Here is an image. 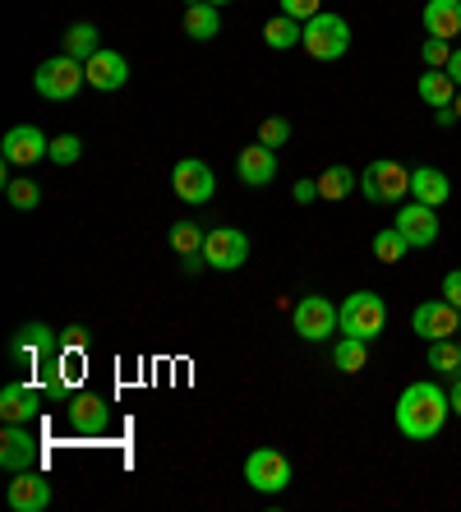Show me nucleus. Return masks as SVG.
I'll use <instances>...</instances> for the list:
<instances>
[{
    "label": "nucleus",
    "mask_w": 461,
    "mask_h": 512,
    "mask_svg": "<svg viewBox=\"0 0 461 512\" xmlns=\"http://www.w3.org/2000/svg\"><path fill=\"white\" fill-rule=\"evenodd\" d=\"M448 416H452V402L434 379L411 383V388L397 397V429H402L411 443H425V439H434V434H443Z\"/></svg>",
    "instance_id": "obj_1"
},
{
    "label": "nucleus",
    "mask_w": 461,
    "mask_h": 512,
    "mask_svg": "<svg viewBox=\"0 0 461 512\" xmlns=\"http://www.w3.org/2000/svg\"><path fill=\"white\" fill-rule=\"evenodd\" d=\"M83 84H88V70H83L74 56H65V51L51 56V60H42L37 74H33V88L47 97V102H70Z\"/></svg>",
    "instance_id": "obj_2"
},
{
    "label": "nucleus",
    "mask_w": 461,
    "mask_h": 512,
    "mask_svg": "<svg viewBox=\"0 0 461 512\" xmlns=\"http://www.w3.org/2000/svg\"><path fill=\"white\" fill-rule=\"evenodd\" d=\"M360 194L369 203H397L411 194V171L397 162V157H379V162H369L360 171Z\"/></svg>",
    "instance_id": "obj_3"
},
{
    "label": "nucleus",
    "mask_w": 461,
    "mask_h": 512,
    "mask_svg": "<svg viewBox=\"0 0 461 512\" xmlns=\"http://www.w3.org/2000/svg\"><path fill=\"white\" fill-rule=\"evenodd\" d=\"M337 314H342V333L360 337V342H374V337L383 333V323H388V305H383V296H374V291L346 296Z\"/></svg>",
    "instance_id": "obj_4"
},
{
    "label": "nucleus",
    "mask_w": 461,
    "mask_h": 512,
    "mask_svg": "<svg viewBox=\"0 0 461 512\" xmlns=\"http://www.w3.org/2000/svg\"><path fill=\"white\" fill-rule=\"evenodd\" d=\"M300 47H305L314 60H342L346 47H351V24L332 10L314 14L305 24V42H300Z\"/></svg>",
    "instance_id": "obj_5"
},
{
    "label": "nucleus",
    "mask_w": 461,
    "mask_h": 512,
    "mask_svg": "<svg viewBox=\"0 0 461 512\" xmlns=\"http://www.w3.org/2000/svg\"><path fill=\"white\" fill-rule=\"evenodd\" d=\"M245 480H249V489H259V494H282V489L291 485V462H286V453H277V448H254V453L245 457Z\"/></svg>",
    "instance_id": "obj_6"
},
{
    "label": "nucleus",
    "mask_w": 461,
    "mask_h": 512,
    "mask_svg": "<svg viewBox=\"0 0 461 512\" xmlns=\"http://www.w3.org/2000/svg\"><path fill=\"white\" fill-rule=\"evenodd\" d=\"M249 259V236L236 227H213L203 236V263L217 273H236L240 263Z\"/></svg>",
    "instance_id": "obj_7"
},
{
    "label": "nucleus",
    "mask_w": 461,
    "mask_h": 512,
    "mask_svg": "<svg viewBox=\"0 0 461 512\" xmlns=\"http://www.w3.org/2000/svg\"><path fill=\"white\" fill-rule=\"evenodd\" d=\"M291 323H296V333L305 342H323V337L342 333V314H337V305L328 296H305L296 305V314H291Z\"/></svg>",
    "instance_id": "obj_8"
},
{
    "label": "nucleus",
    "mask_w": 461,
    "mask_h": 512,
    "mask_svg": "<svg viewBox=\"0 0 461 512\" xmlns=\"http://www.w3.org/2000/svg\"><path fill=\"white\" fill-rule=\"evenodd\" d=\"M411 333L425 337V342H443V337H457L461 333V310L452 300H425V305H415L411 314Z\"/></svg>",
    "instance_id": "obj_9"
},
{
    "label": "nucleus",
    "mask_w": 461,
    "mask_h": 512,
    "mask_svg": "<svg viewBox=\"0 0 461 512\" xmlns=\"http://www.w3.org/2000/svg\"><path fill=\"white\" fill-rule=\"evenodd\" d=\"M171 190H176L180 203L199 208V203L213 199L217 176H213V167H208V162H199V157H180L176 171H171Z\"/></svg>",
    "instance_id": "obj_10"
},
{
    "label": "nucleus",
    "mask_w": 461,
    "mask_h": 512,
    "mask_svg": "<svg viewBox=\"0 0 461 512\" xmlns=\"http://www.w3.org/2000/svg\"><path fill=\"white\" fill-rule=\"evenodd\" d=\"M56 346H60V337L51 333L47 323H24L10 342V356L19 360V365H28V370H42V365H51Z\"/></svg>",
    "instance_id": "obj_11"
},
{
    "label": "nucleus",
    "mask_w": 461,
    "mask_h": 512,
    "mask_svg": "<svg viewBox=\"0 0 461 512\" xmlns=\"http://www.w3.org/2000/svg\"><path fill=\"white\" fill-rule=\"evenodd\" d=\"M0 157L5 167H33L42 157H51V139L37 125H14L5 139H0Z\"/></svg>",
    "instance_id": "obj_12"
},
{
    "label": "nucleus",
    "mask_w": 461,
    "mask_h": 512,
    "mask_svg": "<svg viewBox=\"0 0 461 512\" xmlns=\"http://www.w3.org/2000/svg\"><path fill=\"white\" fill-rule=\"evenodd\" d=\"M397 231L406 236L411 250L434 245L438 240V208H429V203H406V208H397Z\"/></svg>",
    "instance_id": "obj_13"
},
{
    "label": "nucleus",
    "mask_w": 461,
    "mask_h": 512,
    "mask_svg": "<svg viewBox=\"0 0 461 512\" xmlns=\"http://www.w3.org/2000/svg\"><path fill=\"white\" fill-rule=\"evenodd\" d=\"M47 503H51V485H47V476H42L37 466L14 471V480H10V508L14 512H42Z\"/></svg>",
    "instance_id": "obj_14"
},
{
    "label": "nucleus",
    "mask_w": 461,
    "mask_h": 512,
    "mask_svg": "<svg viewBox=\"0 0 461 512\" xmlns=\"http://www.w3.org/2000/svg\"><path fill=\"white\" fill-rule=\"evenodd\" d=\"M0 466H5L10 476L37 466V439L28 425H5V434H0Z\"/></svg>",
    "instance_id": "obj_15"
},
{
    "label": "nucleus",
    "mask_w": 461,
    "mask_h": 512,
    "mask_svg": "<svg viewBox=\"0 0 461 512\" xmlns=\"http://www.w3.org/2000/svg\"><path fill=\"white\" fill-rule=\"evenodd\" d=\"M42 411V393L33 383H5L0 388V416L5 425H33V416Z\"/></svg>",
    "instance_id": "obj_16"
},
{
    "label": "nucleus",
    "mask_w": 461,
    "mask_h": 512,
    "mask_svg": "<svg viewBox=\"0 0 461 512\" xmlns=\"http://www.w3.org/2000/svg\"><path fill=\"white\" fill-rule=\"evenodd\" d=\"M236 176H240V185H249V190H263V185H272V180H277V153H272L268 143H254V148H245V153L236 157Z\"/></svg>",
    "instance_id": "obj_17"
},
{
    "label": "nucleus",
    "mask_w": 461,
    "mask_h": 512,
    "mask_svg": "<svg viewBox=\"0 0 461 512\" xmlns=\"http://www.w3.org/2000/svg\"><path fill=\"white\" fill-rule=\"evenodd\" d=\"M88 88H97V93H116V88H125V79H130V65H125V56L120 51H97L88 65Z\"/></svg>",
    "instance_id": "obj_18"
},
{
    "label": "nucleus",
    "mask_w": 461,
    "mask_h": 512,
    "mask_svg": "<svg viewBox=\"0 0 461 512\" xmlns=\"http://www.w3.org/2000/svg\"><path fill=\"white\" fill-rule=\"evenodd\" d=\"M111 425V406L97 393H79L70 402V429L74 434H102Z\"/></svg>",
    "instance_id": "obj_19"
},
{
    "label": "nucleus",
    "mask_w": 461,
    "mask_h": 512,
    "mask_svg": "<svg viewBox=\"0 0 461 512\" xmlns=\"http://www.w3.org/2000/svg\"><path fill=\"white\" fill-rule=\"evenodd\" d=\"M411 194H415V203L443 208V203H448V194H452V180L443 176L438 167H415L411 171Z\"/></svg>",
    "instance_id": "obj_20"
},
{
    "label": "nucleus",
    "mask_w": 461,
    "mask_h": 512,
    "mask_svg": "<svg viewBox=\"0 0 461 512\" xmlns=\"http://www.w3.org/2000/svg\"><path fill=\"white\" fill-rule=\"evenodd\" d=\"M425 33L429 37H461V0H425Z\"/></svg>",
    "instance_id": "obj_21"
},
{
    "label": "nucleus",
    "mask_w": 461,
    "mask_h": 512,
    "mask_svg": "<svg viewBox=\"0 0 461 512\" xmlns=\"http://www.w3.org/2000/svg\"><path fill=\"white\" fill-rule=\"evenodd\" d=\"M415 93H420V102L434 111L452 107L457 102V84H452V74L448 70H425L420 74V84H415Z\"/></svg>",
    "instance_id": "obj_22"
},
{
    "label": "nucleus",
    "mask_w": 461,
    "mask_h": 512,
    "mask_svg": "<svg viewBox=\"0 0 461 512\" xmlns=\"http://www.w3.org/2000/svg\"><path fill=\"white\" fill-rule=\"evenodd\" d=\"M185 33H190L194 42H213V37L222 33V14H217V5H208V0H190V5H185Z\"/></svg>",
    "instance_id": "obj_23"
},
{
    "label": "nucleus",
    "mask_w": 461,
    "mask_h": 512,
    "mask_svg": "<svg viewBox=\"0 0 461 512\" xmlns=\"http://www.w3.org/2000/svg\"><path fill=\"white\" fill-rule=\"evenodd\" d=\"M263 42H268L272 51H291L305 42V24L300 19H291V14H277V19H268L263 24Z\"/></svg>",
    "instance_id": "obj_24"
},
{
    "label": "nucleus",
    "mask_w": 461,
    "mask_h": 512,
    "mask_svg": "<svg viewBox=\"0 0 461 512\" xmlns=\"http://www.w3.org/2000/svg\"><path fill=\"white\" fill-rule=\"evenodd\" d=\"M360 190V176H355L351 167H328L319 176V199L323 203H342L346 194H355Z\"/></svg>",
    "instance_id": "obj_25"
},
{
    "label": "nucleus",
    "mask_w": 461,
    "mask_h": 512,
    "mask_svg": "<svg viewBox=\"0 0 461 512\" xmlns=\"http://www.w3.org/2000/svg\"><path fill=\"white\" fill-rule=\"evenodd\" d=\"M97 51H102V37H97L93 24H74L70 33H65V56H74L79 65H88Z\"/></svg>",
    "instance_id": "obj_26"
},
{
    "label": "nucleus",
    "mask_w": 461,
    "mask_h": 512,
    "mask_svg": "<svg viewBox=\"0 0 461 512\" xmlns=\"http://www.w3.org/2000/svg\"><path fill=\"white\" fill-rule=\"evenodd\" d=\"M332 365L342 374H360L369 365V342H360V337H342V342L332 346Z\"/></svg>",
    "instance_id": "obj_27"
},
{
    "label": "nucleus",
    "mask_w": 461,
    "mask_h": 512,
    "mask_svg": "<svg viewBox=\"0 0 461 512\" xmlns=\"http://www.w3.org/2000/svg\"><path fill=\"white\" fill-rule=\"evenodd\" d=\"M429 370L457 379L461 374V342L457 337H443V342H429Z\"/></svg>",
    "instance_id": "obj_28"
},
{
    "label": "nucleus",
    "mask_w": 461,
    "mask_h": 512,
    "mask_svg": "<svg viewBox=\"0 0 461 512\" xmlns=\"http://www.w3.org/2000/svg\"><path fill=\"white\" fill-rule=\"evenodd\" d=\"M203 236H208V231H203L199 222H176L171 236H166V245H171L180 259H190V254H203Z\"/></svg>",
    "instance_id": "obj_29"
},
{
    "label": "nucleus",
    "mask_w": 461,
    "mask_h": 512,
    "mask_svg": "<svg viewBox=\"0 0 461 512\" xmlns=\"http://www.w3.org/2000/svg\"><path fill=\"white\" fill-rule=\"evenodd\" d=\"M406 250H411V245H406V236L397 227H383L379 236H374V259L379 263H402Z\"/></svg>",
    "instance_id": "obj_30"
},
{
    "label": "nucleus",
    "mask_w": 461,
    "mask_h": 512,
    "mask_svg": "<svg viewBox=\"0 0 461 512\" xmlns=\"http://www.w3.org/2000/svg\"><path fill=\"white\" fill-rule=\"evenodd\" d=\"M5 199H10L19 213H33L37 203H42V190H37L33 176H19V180H5Z\"/></svg>",
    "instance_id": "obj_31"
},
{
    "label": "nucleus",
    "mask_w": 461,
    "mask_h": 512,
    "mask_svg": "<svg viewBox=\"0 0 461 512\" xmlns=\"http://www.w3.org/2000/svg\"><path fill=\"white\" fill-rule=\"evenodd\" d=\"M79 157H83L79 134H60V139H51V162H56V167H74Z\"/></svg>",
    "instance_id": "obj_32"
},
{
    "label": "nucleus",
    "mask_w": 461,
    "mask_h": 512,
    "mask_svg": "<svg viewBox=\"0 0 461 512\" xmlns=\"http://www.w3.org/2000/svg\"><path fill=\"white\" fill-rule=\"evenodd\" d=\"M286 139H291V120L286 116H268L259 125V143H268V148H286Z\"/></svg>",
    "instance_id": "obj_33"
},
{
    "label": "nucleus",
    "mask_w": 461,
    "mask_h": 512,
    "mask_svg": "<svg viewBox=\"0 0 461 512\" xmlns=\"http://www.w3.org/2000/svg\"><path fill=\"white\" fill-rule=\"evenodd\" d=\"M420 56H425L429 70H448V60H452V42H448V37H425V47H420Z\"/></svg>",
    "instance_id": "obj_34"
},
{
    "label": "nucleus",
    "mask_w": 461,
    "mask_h": 512,
    "mask_svg": "<svg viewBox=\"0 0 461 512\" xmlns=\"http://www.w3.org/2000/svg\"><path fill=\"white\" fill-rule=\"evenodd\" d=\"M282 14H291V19L309 24L314 14H323V0H282Z\"/></svg>",
    "instance_id": "obj_35"
},
{
    "label": "nucleus",
    "mask_w": 461,
    "mask_h": 512,
    "mask_svg": "<svg viewBox=\"0 0 461 512\" xmlns=\"http://www.w3.org/2000/svg\"><path fill=\"white\" fill-rule=\"evenodd\" d=\"M443 300H452V305L461 310V268H452V273L443 277Z\"/></svg>",
    "instance_id": "obj_36"
},
{
    "label": "nucleus",
    "mask_w": 461,
    "mask_h": 512,
    "mask_svg": "<svg viewBox=\"0 0 461 512\" xmlns=\"http://www.w3.org/2000/svg\"><path fill=\"white\" fill-rule=\"evenodd\" d=\"M291 194H296V203H314L319 199V180H296V190Z\"/></svg>",
    "instance_id": "obj_37"
},
{
    "label": "nucleus",
    "mask_w": 461,
    "mask_h": 512,
    "mask_svg": "<svg viewBox=\"0 0 461 512\" xmlns=\"http://www.w3.org/2000/svg\"><path fill=\"white\" fill-rule=\"evenodd\" d=\"M83 342H88V337H83V328H65V337H60V346H70V351H79Z\"/></svg>",
    "instance_id": "obj_38"
},
{
    "label": "nucleus",
    "mask_w": 461,
    "mask_h": 512,
    "mask_svg": "<svg viewBox=\"0 0 461 512\" xmlns=\"http://www.w3.org/2000/svg\"><path fill=\"white\" fill-rule=\"evenodd\" d=\"M448 402H452V416H461V374L452 379V388H448Z\"/></svg>",
    "instance_id": "obj_39"
},
{
    "label": "nucleus",
    "mask_w": 461,
    "mask_h": 512,
    "mask_svg": "<svg viewBox=\"0 0 461 512\" xmlns=\"http://www.w3.org/2000/svg\"><path fill=\"white\" fill-rule=\"evenodd\" d=\"M448 74H452V84H457V88H461V47H457V51H452V60H448Z\"/></svg>",
    "instance_id": "obj_40"
},
{
    "label": "nucleus",
    "mask_w": 461,
    "mask_h": 512,
    "mask_svg": "<svg viewBox=\"0 0 461 512\" xmlns=\"http://www.w3.org/2000/svg\"><path fill=\"white\" fill-rule=\"evenodd\" d=\"M434 120H438V125H443V130H448V125H457V111H452V107H443V111H434Z\"/></svg>",
    "instance_id": "obj_41"
},
{
    "label": "nucleus",
    "mask_w": 461,
    "mask_h": 512,
    "mask_svg": "<svg viewBox=\"0 0 461 512\" xmlns=\"http://www.w3.org/2000/svg\"><path fill=\"white\" fill-rule=\"evenodd\" d=\"M452 111H457V120H461V88H457V102H452Z\"/></svg>",
    "instance_id": "obj_42"
},
{
    "label": "nucleus",
    "mask_w": 461,
    "mask_h": 512,
    "mask_svg": "<svg viewBox=\"0 0 461 512\" xmlns=\"http://www.w3.org/2000/svg\"><path fill=\"white\" fill-rule=\"evenodd\" d=\"M208 5H217V10H222V5H231V0H208Z\"/></svg>",
    "instance_id": "obj_43"
}]
</instances>
